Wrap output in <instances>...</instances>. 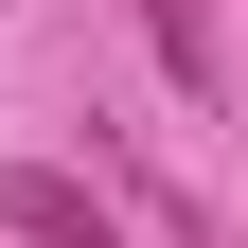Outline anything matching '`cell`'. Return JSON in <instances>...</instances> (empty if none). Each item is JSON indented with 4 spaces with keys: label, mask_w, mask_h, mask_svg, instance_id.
I'll use <instances>...</instances> for the list:
<instances>
[{
    "label": "cell",
    "mask_w": 248,
    "mask_h": 248,
    "mask_svg": "<svg viewBox=\"0 0 248 248\" xmlns=\"http://www.w3.org/2000/svg\"><path fill=\"white\" fill-rule=\"evenodd\" d=\"M142 53L177 71V107H231V36H213V0H142Z\"/></svg>",
    "instance_id": "2"
},
{
    "label": "cell",
    "mask_w": 248,
    "mask_h": 248,
    "mask_svg": "<svg viewBox=\"0 0 248 248\" xmlns=\"http://www.w3.org/2000/svg\"><path fill=\"white\" fill-rule=\"evenodd\" d=\"M0 231H18V248H124V213L89 195L71 160H0Z\"/></svg>",
    "instance_id": "1"
}]
</instances>
